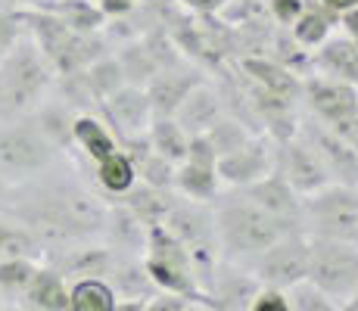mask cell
<instances>
[{"label": "cell", "instance_id": "cell-31", "mask_svg": "<svg viewBox=\"0 0 358 311\" xmlns=\"http://www.w3.org/2000/svg\"><path fill=\"white\" fill-rule=\"evenodd\" d=\"M34 271H38V268H34L29 259H22V255H6V259L0 261V293L3 296L25 293Z\"/></svg>", "mask_w": 358, "mask_h": 311}, {"label": "cell", "instance_id": "cell-12", "mask_svg": "<svg viewBox=\"0 0 358 311\" xmlns=\"http://www.w3.org/2000/svg\"><path fill=\"white\" fill-rule=\"evenodd\" d=\"M274 171V150L268 137H246L237 150L215 159V175L228 184L246 187Z\"/></svg>", "mask_w": 358, "mask_h": 311}, {"label": "cell", "instance_id": "cell-28", "mask_svg": "<svg viewBox=\"0 0 358 311\" xmlns=\"http://www.w3.org/2000/svg\"><path fill=\"white\" fill-rule=\"evenodd\" d=\"M287 293V302H290V308L296 311H334V308H340L334 299L324 293L321 287H315L308 277H302V280H296L293 287H287L284 289Z\"/></svg>", "mask_w": 358, "mask_h": 311}, {"label": "cell", "instance_id": "cell-32", "mask_svg": "<svg viewBox=\"0 0 358 311\" xmlns=\"http://www.w3.org/2000/svg\"><path fill=\"white\" fill-rule=\"evenodd\" d=\"M113 255L106 249H75L72 255L63 261L69 274H81V277H91V274H106L113 271Z\"/></svg>", "mask_w": 358, "mask_h": 311}, {"label": "cell", "instance_id": "cell-17", "mask_svg": "<svg viewBox=\"0 0 358 311\" xmlns=\"http://www.w3.org/2000/svg\"><path fill=\"white\" fill-rule=\"evenodd\" d=\"M199 81H203V75H196V72H178L175 66L159 68L147 81V96H150L153 115H175V109L181 106L187 91L194 85H199Z\"/></svg>", "mask_w": 358, "mask_h": 311}, {"label": "cell", "instance_id": "cell-27", "mask_svg": "<svg viewBox=\"0 0 358 311\" xmlns=\"http://www.w3.org/2000/svg\"><path fill=\"white\" fill-rule=\"evenodd\" d=\"M97 178L109 193H125L134 184V165H131V159L125 153L115 150V153L103 156L97 162Z\"/></svg>", "mask_w": 358, "mask_h": 311}, {"label": "cell", "instance_id": "cell-30", "mask_svg": "<svg viewBox=\"0 0 358 311\" xmlns=\"http://www.w3.org/2000/svg\"><path fill=\"white\" fill-rule=\"evenodd\" d=\"M50 13L63 19L72 31H87L91 34L94 29H100V22H103V13L94 10L91 3H85V0H66V3L53 6Z\"/></svg>", "mask_w": 358, "mask_h": 311}, {"label": "cell", "instance_id": "cell-37", "mask_svg": "<svg viewBox=\"0 0 358 311\" xmlns=\"http://www.w3.org/2000/svg\"><path fill=\"white\" fill-rule=\"evenodd\" d=\"M252 311H290V302H287V293L284 289H274V287H259V293L252 296L250 302Z\"/></svg>", "mask_w": 358, "mask_h": 311}, {"label": "cell", "instance_id": "cell-46", "mask_svg": "<svg viewBox=\"0 0 358 311\" xmlns=\"http://www.w3.org/2000/svg\"><path fill=\"white\" fill-rule=\"evenodd\" d=\"M3 196H6V178L0 175V205H3Z\"/></svg>", "mask_w": 358, "mask_h": 311}, {"label": "cell", "instance_id": "cell-15", "mask_svg": "<svg viewBox=\"0 0 358 311\" xmlns=\"http://www.w3.org/2000/svg\"><path fill=\"white\" fill-rule=\"evenodd\" d=\"M259 287L262 283L246 271L212 268L209 280H206V287H203V296L209 299V308H250Z\"/></svg>", "mask_w": 358, "mask_h": 311}, {"label": "cell", "instance_id": "cell-42", "mask_svg": "<svg viewBox=\"0 0 358 311\" xmlns=\"http://www.w3.org/2000/svg\"><path fill=\"white\" fill-rule=\"evenodd\" d=\"M343 22H346V29H349V38L358 44V6H352V10L343 13Z\"/></svg>", "mask_w": 358, "mask_h": 311}, {"label": "cell", "instance_id": "cell-44", "mask_svg": "<svg viewBox=\"0 0 358 311\" xmlns=\"http://www.w3.org/2000/svg\"><path fill=\"white\" fill-rule=\"evenodd\" d=\"M321 3L334 13H346V10H352V6H358V0H321Z\"/></svg>", "mask_w": 358, "mask_h": 311}, {"label": "cell", "instance_id": "cell-8", "mask_svg": "<svg viewBox=\"0 0 358 311\" xmlns=\"http://www.w3.org/2000/svg\"><path fill=\"white\" fill-rule=\"evenodd\" d=\"M53 162V143L41 128L13 124L0 128V175L3 178H31Z\"/></svg>", "mask_w": 358, "mask_h": 311}, {"label": "cell", "instance_id": "cell-4", "mask_svg": "<svg viewBox=\"0 0 358 311\" xmlns=\"http://www.w3.org/2000/svg\"><path fill=\"white\" fill-rule=\"evenodd\" d=\"M143 271L156 287L165 293L190 296V299H203L194 271V259H190L187 246L178 237H171L162 224L147 227V259H143Z\"/></svg>", "mask_w": 358, "mask_h": 311}, {"label": "cell", "instance_id": "cell-33", "mask_svg": "<svg viewBox=\"0 0 358 311\" xmlns=\"http://www.w3.org/2000/svg\"><path fill=\"white\" fill-rule=\"evenodd\" d=\"M87 85L97 96H109L125 85V75H122L119 59H94L91 72H87Z\"/></svg>", "mask_w": 358, "mask_h": 311}, {"label": "cell", "instance_id": "cell-36", "mask_svg": "<svg viewBox=\"0 0 358 311\" xmlns=\"http://www.w3.org/2000/svg\"><path fill=\"white\" fill-rule=\"evenodd\" d=\"M141 175H143V184H150V187H159V190H169L171 184H175V162H169L165 156H159L153 150V153H143L141 159Z\"/></svg>", "mask_w": 358, "mask_h": 311}, {"label": "cell", "instance_id": "cell-47", "mask_svg": "<svg viewBox=\"0 0 358 311\" xmlns=\"http://www.w3.org/2000/svg\"><path fill=\"white\" fill-rule=\"evenodd\" d=\"M6 305V302H3V293H0V308H3Z\"/></svg>", "mask_w": 358, "mask_h": 311}, {"label": "cell", "instance_id": "cell-35", "mask_svg": "<svg viewBox=\"0 0 358 311\" xmlns=\"http://www.w3.org/2000/svg\"><path fill=\"white\" fill-rule=\"evenodd\" d=\"M327 31H330V19L321 16V13H315V10H302L293 22L296 41L306 47H318L321 41L327 38Z\"/></svg>", "mask_w": 358, "mask_h": 311}, {"label": "cell", "instance_id": "cell-13", "mask_svg": "<svg viewBox=\"0 0 358 311\" xmlns=\"http://www.w3.org/2000/svg\"><path fill=\"white\" fill-rule=\"evenodd\" d=\"M175 187L181 193H187L190 199H212V193L218 187V175H215V150L206 140V134L190 137L187 156L175 168Z\"/></svg>", "mask_w": 358, "mask_h": 311}, {"label": "cell", "instance_id": "cell-5", "mask_svg": "<svg viewBox=\"0 0 358 311\" xmlns=\"http://www.w3.org/2000/svg\"><path fill=\"white\" fill-rule=\"evenodd\" d=\"M308 280L321 287L330 299H352L358 293V246L340 240L308 237ZM343 302V305H346Z\"/></svg>", "mask_w": 358, "mask_h": 311}, {"label": "cell", "instance_id": "cell-21", "mask_svg": "<svg viewBox=\"0 0 358 311\" xmlns=\"http://www.w3.org/2000/svg\"><path fill=\"white\" fill-rule=\"evenodd\" d=\"M25 308H41V311H66L69 308V289L57 271H34L29 287L22 293Z\"/></svg>", "mask_w": 358, "mask_h": 311}, {"label": "cell", "instance_id": "cell-43", "mask_svg": "<svg viewBox=\"0 0 358 311\" xmlns=\"http://www.w3.org/2000/svg\"><path fill=\"white\" fill-rule=\"evenodd\" d=\"M137 0H103V13H128Z\"/></svg>", "mask_w": 358, "mask_h": 311}, {"label": "cell", "instance_id": "cell-24", "mask_svg": "<svg viewBox=\"0 0 358 311\" xmlns=\"http://www.w3.org/2000/svg\"><path fill=\"white\" fill-rule=\"evenodd\" d=\"M119 196H122V203L143 221V224H159V221L165 218V212L171 209L169 193L159 190V187H150V184H143V187L131 184L125 193H119Z\"/></svg>", "mask_w": 358, "mask_h": 311}, {"label": "cell", "instance_id": "cell-23", "mask_svg": "<svg viewBox=\"0 0 358 311\" xmlns=\"http://www.w3.org/2000/svg\"><path fill=\"white\" fill-rule=\"evenodd\" d=\"M147 227L150 224H143L125 203H122L119 209H106V224H103V231H109L113 243L119 249H125V252H137V249L147 243Z\"/></svg>", "mask_w": 358, "mask_h": 311}, {"label": "cell", "instance_id": "cell-40", "mask_svg": "<svg viewBox=\"0 0 358 311\" xmlns=\"http://www.w3.org/2000/svg\"><path fill=\"white\" fill-rule=\"evenodd\" d=\"M16 38H19L16 19H13V16H0V59L10 53V47L16 44Z\"/></svg>", "mask_w": 358, "mask_h": 311}, {"label": "cell", "instance_id": "cell-14", "mask_svg": "<svg viewBox=\"0 0 358 311\" xmlns=\"http://www.w3.org/2000/svg\"><path fill=\"white\" fill-rule=\"evenodd\" d=\"M240 193H246L252 203H259L262 209L271 212V215L293 221V224L302 227V199H299V193L278 175V171H271V175L259 178V181L240 187Z\"/></svg>", "mask_w": 358, "mask_h": 311}, {"label": "cell", "instance_id": "cell-9", "mask_svg": "<svg viewBox=\"0 0 358 311\" xmlns=\"http://www.w3.org/2000/svg\"><path fill=\"white\" fill-rule=\"evenodd\" d=\"M299 96L318 122H324L334 131H346L358 119V87L334 75H318V78L302 81Z\"/></svg>", "mask_w": 358, "mask_h": 311}, {"label": "cell", "instance_id": "cell-41", "mask_svg": "<svg viewBox=\"0 0 358 311\" xmlns=\"http://www.w3.org/2000/svg\"><path fill=\"white\" fill-rule=\"evenodd\" d=\"M181 3H187L190 10H196V13H215V10H222L228 0H181Z\"/></svg>", "mask_w": 358, "mask_h": 311}, {"label": "cell", "instance_id": "cell-16", "mask_svg": "<svg viewBox=\"0 0 358 311\" xmlns=\"http://www.w3.org/2000/svg\"><path fill=\"white\" fill-rule=\"evenodd\" d=\"M171 119L181 124L190 137H194V134H206L212 124L222 119V96H218L215 87L206 85V78H203L199 85H194L187 91V96L181 100V106L175 109V115H171Z\"/></svg>", "mask_w": 358, "mask_h": 311}, {"label": "cell", "instance_id": "cell-2", "mask_svg": "<svg viewBox=\"0 0 358 311\" xmlns=\"http://www.w3.org/2000/svg\"><path fill=\"white\" fill-rule=\"evenodd\" d=\"M293 231H302V227L265 212L246 193L224 199L215 209V240L228 259H250Z\"/></svg>", "mask_w": 358, "mask_h": 311}, {"label": "cell", "instance_id": "cell-38", "mask_svg": "<svg viewBox=\"0 0 358 311\" xmlns=\"http://www.w3.org/2000/svg\"><path fill=\"white\" fill-rule=\"evenodd\" d=\"M22 252H29V237L0 221V255H22Z\"/></svg>", "mask_w": 358, "mask_h": 311}, {"label": "cell", "instance_id": "cell-45", "mask_svg": "<svg viewBox=\"0 0 358 311\" xmlns=\"http://www.w3.org/2000/svg\"><path fill=\"white\" fill-rule=\"evenodd\" d=\"M343 137H346V140H349V143H352V147L358 150V119H355L352 124H349L346 131H343Z\"/></svg>", "mask_w": 358, "mask_h": 311}, {"label": "cell", "instance_id": "cell-26", "mask_svg": "<svg viewBox=\"0 0 358 311\" xmlns=\"http://www.w3.org/2000/svg\"><path fill=\"white\" fill-rule=\"evenodd\" d=\"M72 137L85 147V153L91 156V159H100L103 156H109V153H115V140L109 137V131L103 128V124L97 119H75L72 122Z\"/></svg>", "mask_w": 358, "mask_h": 311}, {"label": "cell", "instance_id": "cell-22", "mask_svg": "<svg viewBox=\"0 0 358 311\" xmlns=\"http://www.w3.org/2000/svg\"><path fill=\"white\" fill-rule=\"evenodd\" d=\"M150 147L159 156H165L169 162H184L190 147V134L181 128L171 115H153V124H150Z\"/></svg>", "mask_w": 358, "mask_h": 311}, {"label": "cell", "instance_id": "cell-3", "mask_svg": "<svg viewBox=\"0 0 358 311\" xmlns=\"http://www.w3.org/2000/svg\"><path fill=\"white\" fill-rule=\"evenodd\" d=\"M302 231L318 240L358 246V187L327 184L302 196Z\"/></svg>", "mask_w": 358, "mask_h": 311}, {"label": "cell", "instance_id": "cell-7", "mask_svg": "<svg viewBox=\"0 0 358 311\" xmlns=\"http://www.w3.org/2000/svg\"><path fill=\"white\" fill-rule=\"evenodd\" d=\"M250 259H252L250 271L262 287L287 289L308 274V233L293 231L287 237H280L278 243L265 246L262 252L250 255Z\"/></svg>", "mask_w": 358, "mask_h": 311}, {"label": "cell", "instance_id": "cell-19", "mask_svg": "<svg viewBox=\"0 0 358 311\" xmlns=\"http://www.w3.org/2000/svg\"><path fill=\"white\" fill-rule=\"evenodd\" d=\"M240 68H243V78L252 81V85L265 87L271 94H280V96H290L296 100L302 91V81H296V75L290 68H284L280 62L274 59H265V57H243L240 59Z\"/></svg>", "mask_w": 358, "mask_h": 311}, {"label": "cell", "instance_id": "cell-34", "mask_svg": "<svg viewBox=\"0 0 358 311\" xmlns=\"http://www.w3.org/2000/svg\"><path fill=\"white\" fill-rule=\"evenodd\" d=\"M246 137H250V134H246V131L240 128L234 119H218L209 131H206V140H209L212 150H215V159L224 156V153H231V150H237Z\"/></svg>", "mask_w": 358, "mask_h": 311}, {"label": "cell", "instance_id": "cell-29", "mask_svg": "<svg viewBox=\"0 0 358 311\" xmlns=\"http://www.w3.org/2000/svg\"><path fill=\"white\" fill-rule=\"evenodd\" d=\"M119 66H122V75H125L128 85H147V81L159 72V62L153 59L150 47H128L119 57Z\"/></svg>", "mask_w": 358, "mask_h": 311}, {"label": "cell", "instance_id": "cell-10", "mask_svg": "<svg viewBox=\"0 0 358 311\" xmlns=\"http://www.w3.org/2000/svg\"><path fill=\"white\" fill-rule=\"evenodd\" d=\"M274 171H278V175L284 178L299 196L334 184L324 159L318 156V150H315L302 134L299 137H284V140H280V147L274 150Z\"/></svg>", "mask_w": 358, "mask_h": 311}, {"label": "cell", "instance_id": "cell-6", "mask_svg": "<svg viewBox=\"0 0 358 311\" xmlns=\"http://www.w3.org/2000/svg\"><path fill=\"white\" fill-rule=\"evenodd\" d=\"M47 81H50L47 62L31 44H13L0 62V96L10 113L29 109L47 87Z\"/></svg>", "mask_w": 358, "mask_h": 311}, {"label": "cell", "instance_id": "cell-20", "mask_svg": "<svg viewBox=\"0 0 358 311\" xmlns=\"http://www.w3.org/2000/svg\"><path fill=\"white\" fill-rule=\"evenodd\" d=\"M315 62H318V68H324L327 75L343 78L358 87V44L352 38H324Z\"/></svg>", "mask_w": 358, "mask_h": 311}, {"label": "cell", "instance_id": "cell-39", "mask_svg": "<svg viewBox=\"0 0 358 311\" xmlns=\"http://www.w3.org/2000/svg\"><path fill=\"white\" fill-rule=\"evenodd\" d=\"M268 3H271L274 19H278V22H284V25L296 22V16L302 13V0H268Z\"/></svg>", "mask_w": 358, "mask_h": 311}, {"label": "cell", "instance_id": "cell-1", "mask_svg": "<svg viewBox=\"0 0 358 311\" xmlns=\"http://www.w3.org/2000/svg\"><path fill=\"white\" fill-rule=\"evenodd\" d=\"M13 215L44 240H81L103 231L106 205L94 193L63 184L53 190H41L25 203L13 205Z\"/></svg>", "mask_w": 358, "mask_h": 311}, {"label": "cell", "instance_id": "cell-18", "mask_svg": "<svg viewBox=\"0 0 358 311\" xmlns=\"http://www.w3.org/2000/svg\"><path fill=\"white\" fill-rule=\"evenodd\" d=\"M106 106L113 122L119 124L122 137H134L147 128V122L153 119V109H150V96L147 91H141V85H122L115 94L106 96Z\"/></svg>", "mask_w": 358, "mask_h": 311}, {"label": "cell", "instance_id": "cell-11", "mask_svg": "<svg viewBox=\"0 0 358 311\" xmlns=\"http://www.w3.org/2000/svg\"><path fill=\"white\" fill-rule=\"evenodd\" d=\"M299 134L318 150V156L324 159L330 178H334L336 184L358 187V150L340 131L327 128L324 122H302Z\"/></svg>", "mask_w": 358, "mask_h": 311}, {"label": "cell", "instance_id": "cell-25", "mask_svg": "<svg viewBox=\"0 0 358 311\" xmlns=\"http://www.w3.org/2000/svg\"><path fill=\"white\" fill-rule=\"evenodd\" d=\"M69 308L75 311H113L115 308V293L109 283L100 277H81L69 289Z\"/></svg>", "mask_w": 358, "mask_h": 311}]
</instances>
